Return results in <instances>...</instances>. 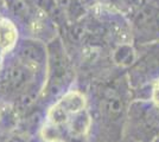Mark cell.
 Here are the masks:
<instances>
[{
	"label": "cell",
	"mask_w": 159,
	"mask_h": 142,
	"mask_svg": "<svg viewBox=\"0 0 159 142\" xmlns=\"http://www.w3.org/2000/svg\"><path fill=\"white\" fill-rule=\"evenodd\" d=\"M101 134L105 142H120L124 139L126 102L114 89H107L100 101Z\"/></svg>",
	"instance_id": "obj_1"
},
{
	"label": "cell",
	"mask_w": 159,
	"mask_h": 142,
	"mask_svg": "<svg viewBox=\"0 0 159 142\" xmlns=\"http://www.w3.org/2000/svg\"><path fill=\"white\" fill-rule=\"evenodd\" d=\"M33 72L31 69H29L23 64L21 62L14 63L8 69L7 74V85L13 93L18 95H21L26 89H29L31 85H33Z\"/></svg>",
	"instance_id": "obj_2"
},
{
	"label": "cell",
	"mask_w": 159,
	"mask_h": 142,
	"mask_svg": "<svg viewBox=\"0 0 159 142\" xmlns=\"http://www.w3.org/2000/svg\"><path fill=\"white\" fill-rule=\"evenodd\" d=\"M58 108L69 117L73 118L79 113L86 110L87 100L84 95L80 91H69L66 95H63L58 101L55 103Z\"/></svg>",
	"instance_id": "obj_3"
},
{
	"label": "cell",
	"mask_w": 159,
	"mask_h": 142,
	"mask_svg": "<svg viewBox=\"0 0 159 142\" xmlns=\"http://www.w3.org/2000/svg\"><path fill=\"white\" fill-rule=\"evenodd\" d=\"M45 52L39 45L24 44L19 51V59L27 68L31 69L33 72L38 71L44 62Z\"/></svg>",
	"instance_id": "obj_4"
},
{
	"label": "cell",
	"mask_w": 159,
	"mask_h": 142,
	"mask_svg": "<svg viewBox=\"0 0 159 142\" xmlns=\"http://www.w3.org/2000/svg\"><path fill=\"white\" fill-rule=\"evenodd\" d=\"M17 39V31L12 23L7 20H0V51L10 50L14 45Z\"/></svg>",
	"instance_id": "obj_5"
},
{
	"label": "cell",
	"mask_w": 159,
	"mask_h": 142,
	"mask_svg": "<svg viewBox=\"0 0 159 142\" xmlns=\"http://www.w3.org/2000/svg\"><path fill=\"white\" fill-rule=\"evenodd\" d=\"M114 59L119 64H124V65L131 64L134 59V52H133L132 47L127 46V45L120 46L114 54Z\"/></svg>",
	"instance_id": "obj_6"
},
{
	"label": "cell",
	"mask_w": 159,
	"mask_h": 142,
	"mask_svg": "<svg viewBox=\"0 0 159 142\" xmlns=\"http://www.w3.org/2000/svg\"><path fill=\"white\" fill-rule=\"evenodd\" d=\"M152 101L154 105L159 109V81L156 82V84L153 85L152 89Z\"/></svg>",
	"instance_id": "obj_7"
},
{
	"label": "cell",
	"mask_w": 159,
	"mask_h": 142,
	"mask_svg": "<svg viewBox=\"0 0 159 142\" xmlns=\"http://www.w3.org/2000/svg\"><path fill=\"white\" fill-rule=\"evenodd\" d=\"M81 142H105L100 136H98V137H87L86 140H83V141Z\"/></svg>",
	"instance_id": "obj_8"
},
{
	"label": "cell",
	"mask_w": 159,
	"mask_h": 142,
	"mask_svg": "<svg viewBox=\"0 0 159 142\" xmlns=\"http://www.w3.org/2000/svg\"><path fill=\"white\" fill-rule=\"evenodd\" d=\"M120 142H134V141H132V140H129V139H127V137H124L122 140Z\"/></svg>",
	"instance_id": "obj_9"
},
{
	"label": "cell",
	"mask_w": 159,
	"mask_h": 142,
	"mask_svg": "<svg viewBox=\"0 0 159 142\" xmlns=\"http://www.w3.org/2000/svg\"><path fill=\"white\" fill-rule=\"evenodd\" d=\"M152 142H159V135L157 136V137H156V139H154V140H153Z\"/></svg>",
	"instance_id": "obj_10"
},
{
	"label": "cell",
	"mask_w": 159,
	"mask_h": 142,
	"mask_svg": "<svg viewBox=\"0 0 159 142\" xmlns=\"http://www.w3.org/2000/svg\"><path fill=\"white\" fill-rule=\"evenodd\" d=\"M1 63L2 62H1V51H0V69H1Z\"/></svg>",
	"instance_id": "obj_11"
},
{
	"label": "cell",
	"mask_w": 159,
	"mask_h": 142,
	"mask_svg": "<svg viewBox=\"0 0 159 142\" xmlns=\"http://www.w3.org/2000/svg\"><path fill=\"white\" fill-rule=\"evenodd\" d=\"M0 118H1V114H0Z\"/></svg>",
	"instance_id": "obj_12"
},
{
	"label": "cell",
	"mask_w": 159,
	"mask_h": 142,
	"mask_svg": "<svg viewBox=\"0 0 159 142\" xmlns=\"http://www.w3.org/2000/svg\"><path fill=\"white\" fill-rule=\"evenodd\" d=\"M0 4H1V1H0Z\"/></svg>",
	"instance_id": "obj_13"
}]
</instances>
